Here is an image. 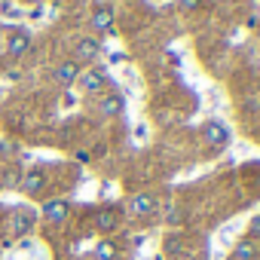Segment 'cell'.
<instances>
[{
	"label": "cell",
	"mask_w": 260,
	"mask_h": 260,
	"mask_svg": "<svg viewBox=\"0 0 260 260\" xmlns=\"http://www.w3.org/2000/svg\"><path fill=\"white\" fill-rule=\"evenodd\" d=\"M98 113L101 116H122L125 113V98L119 92H107L98 98Z\"/></svg>",
	"instance_id": "cell-6"
},
{
	"label": "cell",
	"mask_w": 260,
	"mask_h": 260,
	"mask_svg": "<svg viewBox=\"0 0 260 260\" xmlns=\"http://www.w3.org/2000/svg\"><path fill=\"white\" fill-rule=\"evenodd\" d=\"M119 226V211L116 208H101L95 211V230L98 233H113Z\"/></svg>",
	"instance_id": "cell-12"
},
{
	"label": "cell",
	"mask_w": 260,
	"mask_h": 260,
	"mask_svg": "<svg viewBox=\"0 0 260 260\" xmlns=\"http://www.w3.org/2000/svg\"><path fill=\"white\" fill-rule=\"evenodd\" d=\"M251 4H254V19L260 22V0H251Z\"/></svg>",
	"instance_id": "cell-18"
},
{
	"label": "cell",
	"mask_w": 260,
	"mask_h": 260,
	"mask_svg": "<svg viewBox=\"0 0 260 260\" xmlns=\"http://www.w3.org/2000/svg\"><path fill=\"white\" fill-rule=\"evenodd\" d=\"M77 86H80L86 95H101V92L107 89V74H104L101 68H86V71H80Z\"/></svg>",
	"instance_id": "cell-2"
},
{
	"label": "cell",
	"mask_w": 260,
	"mask_h": 260,
	"mask_svg": "<svg viewBox=\"0 0 260 260\" xmlns=\"http://www.w3.org/2000/svg\"><path fill=\"white\" fill-rule=\"evenodd\" d=\"M98 52H101V43L95 40V37H80L77 43H74V61L77 64H89V61H95L98 58Z\"/></svg>",
	"instance_id": "cell-4"
},
{
	"label": "cell",
	"mask_w": 260,
	"mask_h": 260,
	"mask_svg": "<svg viewBox=\"0 0 260 260\" xmlns=\"http://www.w3.org/2000/svg\"><path fill=\"white\" fill-rule=\"evenodd\" d=\"M230 128H226V122H220V119H205L202 122V141L208 144V147H214V150H223L226 144H230Z\"/></svg>",
	"instance_id": "cell-1"
},
{
	"label": "cell",
	"mask_w": 260,
	"mask_h": 260,
	"mask_svg": "<svg viewBox=\"0 0 260 260\" xmlns=\"http://www.w3.org/2000/svg\"><path fill=\"white\" fill-rule=\"evenodd\" d=\"M25 4H34V7H40V4H43V0H25Z\"/></svg>",
	"instance_id": "cell-19"
},
{
	"label": "cell",
	"mask_w": 260,
	"mask_h": 260,
	"mask_svg": "<svg viewBox=\"0 0 260 260\" xmlns=\"http://www.w3.org/2000/svg\"><path fill=\"white\" fill-rule=\"evenodd\" d=\"M7 49H10V55H13V58L28 55V49H31V34H25V31H13V34H10V40H7Z\"/></svg>",
	"instance_id": "cell-11"
},
{
	"label": "cell",
	"mask_w": 260,
	"mask_h": 260,
	"mask_svg": "<svg viewBox=\"0 0 260 260\" xmlns=\"http://www.w3.org/2000/svg\"><path fill=\"white\" fill-rule=\"evenodd\" d=\"M80 71H83V64H77V61L71 58V61H61V64L55 68V74H52V77H55V83H58V86H64V89H68V86H77Z\"/></svg>",
	"instance_id": "cell-8"
},
{
	"label": "cell",
	"mask_w": 260,
	"mask_h": 260,
	"mask_svg": "<svg viewBox=\"0 0 260 260\" xmlns=\"http://www.w3.org/2000/svg\"><path fill=\"white\" fill-rule=\"evenodd\" d=\"M71 214V202L68 199H49L43 202V220L46 223H64Z\"/></svg>",
	"instance_id": "cell-5"
},
{
	"label": "cell",
	"mask_w": 260,
	"mask_h": 260,
	"mask_svg": "<svg viewBox=\"0 0 260 260\" xmlns=\"http://www.w3.org/2000/svg\"><path fill=\"white\" fill-rule=\"evenodd\" d=\"M89 25H92L95 31H101V34H113V10H110V7H98V10L92 13Z\"/></svg>",
	"instance_id": "cell-10"
},
{
	"label": "cell",
	"mask_w": 260,
	"mask_h": 260,
	"mask_svg": "<svg viewBox=\"0 0 260 260\" xmlns=\"http://www.w3.org/2000/svg\"><path fill=\"white\" fill-rule=\"evenodd\" d=\"M116 254H119V248H116L110 239H101V242L95 245V260H116Z\"/></svg>",
	"instance_id": "cell-14"
},
{
	"label": "cell",
	"mask_w": 260,
	"mask_h": 260,
	"mask_svg": "<svg viewBox=\"0 0 260 260\" xmlns=\"http://www.w3.org/2000/svg\"><path fill=\"white\" fill-rule=\"evenodd\" d=\"M22 190H25L28 196H40V193L46 190V175H43L40 169H28L25 178H22Z\"/></svg>",
	"instance_id": "cell-9"
},
{
	"label": "cell",
	"mask_w": 260,
	"mask_h": 260,
	"mask_svg": "<svg viewBox=\"0 0 260 260\" xmlns=\"http://www.w3.org/2000/svg\"><path fill=\"white\" fill-rule=\"evenodd\" d=\"M254 236H260V217L251 220V239H254Z\"/></svg>",
	"instance_id": "cell-16"
},
{
	"label": "cell",
	"mask_w": 260,
	"mask_h": 260,
	"mask_svg": "<svg viewBox=\"0 0 260 260\" xmlns=\"http://www.w3.org/2000/svg\"><path fill=\"white\" fill-rule=\"evenodd\" d=\"M178 7H181L184 13H193V10H199V7H202V0H178Z\"/></svg>",
	"instance_id": "cell-15"
},
{
	"label": "cell",
	"mask_w": 260,
	"mask_h": 260,
	"mask_svg": "<svg viewBox=\"0 0 260 260\" xmlns=\"http://www.w3.org/2000/svg\"><path fill=\"white\" fill-rule=\"evenodd\" d=\"M245 25H248V28H260V22H257V19H254V13H251V16H248V22H245Z\"/></svg>",
	"instance_id": "cell-17"
},
{
	"label": "cell",
	"mask_w": 260,
	"mask_h": 260,
	"mask_svg": "<svg viewBox=\"0 0 260 260\" xmlns=\"http://www.w3.org/2000/svg\"><path fill=\"white\" fill-rule=\"evenodd\" d=\"M233 257H236V260H254V257H257V239H251V236L239 239L236 248H233Z\"/></svg>",
	"instance_id": "cell-13"
},
{
	"label": "cell",
	"mask_w": 260,
	"mask_h": 260,
	"mask_svg": "<svg viewBox=\"0 0 260 260\" xmlns=\"http://www.w3.org/2000/svg\"><path fill=\"white\" fill-rule=\"evenodd\" d=\"M156 196L153 193H135L132 199H128V211L132 214H138V217H147V214H153L156 211Z\"/></svg>",
	"instance_id": "cell-7"
},
{
	"label": "cell",
	"mask_w": 260,
	"mask_h": 260,
	"mask_svg": "<svg viewBox=\"0 0 260 260\" xmlns=\"http://www.w3.org/2000/svg\"><path fill=\"white\" fill-rule=\"evenodd\" d=\"M34 220H37V214L31 208H13V214H10V236L13 239L28 236L31 226H34Z\"/></svg>",
	"instance_id": "cell-3"
}]
</instances>
